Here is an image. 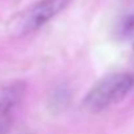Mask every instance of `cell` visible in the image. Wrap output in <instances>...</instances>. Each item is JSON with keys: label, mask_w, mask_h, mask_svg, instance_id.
<instances>
[{"label": "cell", "mask_w": 134, "mask_h": 134, "mask_svg": "<svg viewBox=\"0 0 134 134\" xmlns=\"http://www.w3.org/2000/svg\"><path fill=\"white\" fill-rule=\"evenodd\" d=\"M134 86V78L129 74H109L101 78L88 91L83 105L90 112H100L112 104L121 101Z\"/></svg>", "instance_id": "obj_1"}, {"label": "cell", "mask_w": 134, "mask_h": 134, "mask_svg": "<svg viewBox=\"0 0 134 134\" xmlns=\"http://www.w3.org/2000/svg\"><path fill=\"white\" fill-rule=\"evenodd\" d=\"M70 2L71 0H40L11 20L8 24V32L13 37L26 36L54 19L69 5Z\"/></svg>", "instance_id": "obj_2"}, {"label": "cell", "mask_w": 134, "mask_h": 134, "mask_svg": "<svg viewBox=\"0 0 134 134\" xmlns=\"http://www.w3.org/2000/svg\"><path fill=\"white\" fill-rule=\"evenodd\" d=\"M25 92V84L23 82L12 83L0 90V134H8L12 121L13 109L21 101Z\"/></svg>", "instance_id": "obj_3"}, {"label": "cell", "mask_w": 134, "mask_h": 134, "mask_svg": "<svg viewBox=\"0 0 134 134\" xmlns=\"http://www.w3.org/2000/svg\"><path fill=\"white\" fill-rule=\"evenodd\" d=\"M69 91H67L66 88L60 87L58 90H55L50 97V105L53 109H63L64 105H67V103H69Z\"/></svg>", "instance_id": "obj_4"}, {"label": "cell", "mask_w": 134, "mask_h": 134, "mask_svg": "<svg viewBox=\"0 0 134 134\" xmlns=\"http://www.w3.org/2000/svg\"><path fill=\"white\" fill-rule=\"evenodd\" d=\"M118 33L122 37H129V36H134V15H129L125 16L120 25H118Z\"/></svg>", "instance_id": "obj_5"}, {"label": "cell", "mask_w": 134, "mask_h": 134, "mask_svg": "<svg viewBox=\"0 0 134 134\" xmlns=\"http://www.w3.org/2000/svg\"><path fill=\"white\" fill-rule=\"evenodd\" d=\"M131 59L134 62V40H133V45H131Z\"/></svg>", "instance_id": "obj_6"}]
</instances>
